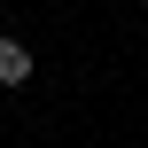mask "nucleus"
Wrapping results in <instances>:
<instances>
[{
  "mask_svg": "<svg viewBox=\"0 0 148 148\" xmlns=\"http://www.w3.org/2000/svg\"><path fill=\"white\" fill-rule=\"evenodd\" d=\"M31 70H39V62H31V47L0 23V86H31Z\"/></svg>",
  "mask_w": 148,
  "mask_h": 148,
  "instance_id": "obj_1",
  "label": "nucleus"
}]
</instances>
